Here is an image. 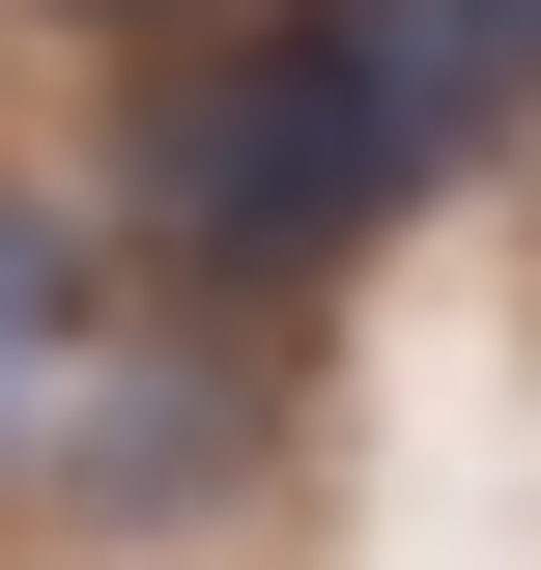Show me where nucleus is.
Returning a JSON list of instances; mask_svg holds the SVG:
<instances>
[{
	"mask_svg": "<svg viewBox=\"0 0 541 570\" xmlns=\"http://www.w3.org/2000/svg\"><path fill=\"white\" fill-rule=\"evenodd\" d=\"M58 29H142V58H171V29H200V0H58Z\"/></svg>",
	"mask_w": 541,
	"mask_h": 570,
	"instance_id": "nucleus-3",
	"label": "nucleus"
},
{
	"mask_svg": "<svg viewBox=\"0 0 541 570\" xmlns=\"http://www.w3.org/2000/svg\"><path fill=\"white\" fill-rule=\"evenodd\" d=\"M484 86H541L484 0H285V29H171L115 200H142V257H200V285H342V257L484 142Z\"/></svg>",
	"mask_w": 541,
	"mask_h": 570,
	"instance_id": "nucleus-1",
	"label": "nucleus"
},
{
	"mask_svg": "<svg viewBox=\"0 0 541 570\" xmlns=\"http://www.w3.org/2000/svg\"><path fill=\"white\" fill-rule=\"evenodd\" d=\"M86 343H115V285L58 257V200H0V456H58V400H86Z\"/></svg>",
	"mask_w": 541,
	"mask_h": 570,
	"instance_id": "nucleus-2",
	"label": "nucleus"
},
{
	"mask_svg": "<svg viewBox=\"0 0 541 570\" xmlns=\"http://www.w3.org/2000/svg\"><path fill=\"white\" fill-rule=\"evenodd\" d=\"M484 29H513V58H541V0H484Z\"/></svg>",
	"mask_w": 541,
	"mask_h": 570,
	"instance_id": "nucleus-4",
	"label": "nucleus"
}]
</instances>
